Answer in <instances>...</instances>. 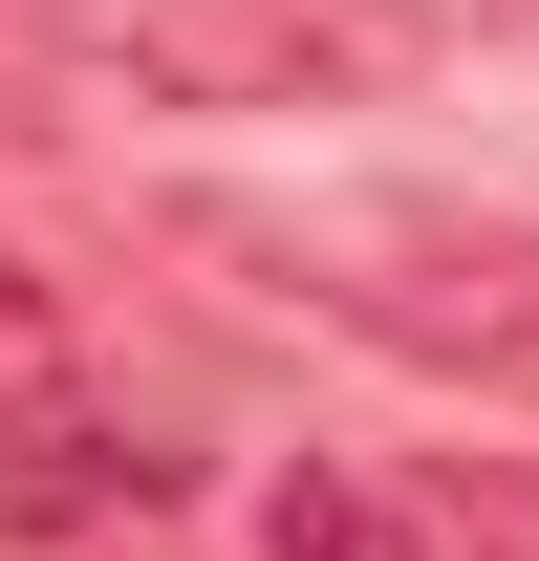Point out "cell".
<instances>
[{"mask_svg": "<svg viewBox=\"0 0 539 561\" xmlns=\"http://www.w3.org/2000/svg\"><path fill=\"white\" fill-rule=\"evenodd\" d=\"M195 260H260L302 324L432 367L474 411H539V216H474V195H173Z\"/></svg>", "mask_w": 539, "mask_h": 561, "instance_id": "6da1fadb", "label": "cell"}, {"mask_svg": "<svg viewBox=\"0 0 539 561\" xmlns=\"http://www.w3.org/2000/svg\"><path fill=\"white\" fill-rule=\"evenodd\" d=\"M44 66L130 87V108H302V87H367L389 22L367 0H0Z\"/></svg>", "mask_w": 539, "mask_h": 561, "instance_id": "7a4b0ae2", "label": "cell"}, {"mask_svg": "<svg viewBox=\"0 0 539 561\" xmlns=\"http://www.w3.org/2000/svg\"><path fill=\"white\" fill-rule=\"evenodd\" d=\"M130 496H173V454H151L130 411H66V389H22V411H0V518H44V540H66V518H130Z\"/></svg>", "mask_w": 539, "mask_h": 561, "instance_id": "3957f363", "label": "cell"}, {"mask_svg": "<svg viewBox=\"0 0 539 561\" xmlns=\"http://www.w3.org/2000/svg\"><path fill=\"white\" fill-rule=\"evenodd\" d=\"M260 561H432V518H389V496L302 476V496H280V540H260Z\"/></svg>", "mask_w": 539, "mask_h": 561, "instance_id": "277c9868", "label": "cell"}, {"mask_svg": "<svg viewBox=\"0 0 539 561\" xmlns=\"http://www.w3.org/2000/svg\"><path fill=\"white\" fill-rule=\"evenodd\" d=\"M22 367H44V280L0 260V389H22Z\"/></svg>", "mask_w": 539, "mask_h": 561, "instance_id": "5b68a950", "label": "cell"}]
</instances>
